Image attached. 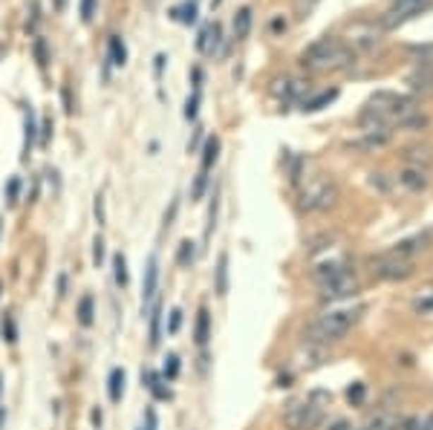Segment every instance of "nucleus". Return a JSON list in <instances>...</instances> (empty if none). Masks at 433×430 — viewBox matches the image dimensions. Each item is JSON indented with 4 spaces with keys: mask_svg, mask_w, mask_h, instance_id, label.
Wrapping results in <instances>:
<instances>
[{
    "mask_svg": "<svg viewBox=\"0 0 433 430\" xmlns=\"http://www.w3.org/2000/svg\"><path fill=\"white\" fill-rule=\"evenodd\" d=\"M125 370L121 367H113L110 376H107V395H110V402L118 405L121 402V395H125Z\"/></svg>",
    "mask_w": 433,
    "mask_h": 430,
    "instance_id": "nucleus-16",
    "label": "nucleus"
},
{
    "mask_svg": "<svg viewBox=\"0 0 433 430\" xmlns=\"http://www.w3.org/2000/svg\"><path fill=\"white\" fill-rule=\"evenodd\" d=\"M205 185H208V176H205V171H202V173H197V179H194L191 199H202V194H205Z\"/></svg>",
    "mask_w": 433,
    "mask_h": 430,
    "instance_id": "nucleus-36",
    "label": "nucleus"
},
{
    "mask_svg": "<svg viewBox=\"0 0 433 430\" xmlns=\"http://www.w3.org/2000/svg\"><path fill=\"white\" fill-rule=\"evenodd\" d=\"M358 289H361L358 278L353 271H344V274H335V278L321 283V297L324 300H347V297H355Z\"/></svg>",
    "mask_w": 433,
    "mask_h": 430,
    "instance_id": "nucleus-6",
    "label": "nucleus"
},
{
    "mask_svg": "<svg viewBox=\"0 0 433 430\" xmlns=\"http://www.w3.org/2000/svg\"><path fill=\"white\" fill-rule=\"evenodd\" d=\"M332 234H321V237H315V240H309V245H306V254H318V252H324V249H332Z\"/></svg>",
    "mask_w": 433,
    "mask_h": 430,
    "instance_id": "nucleus-31",
    "label": "nucleus"
},
{
    "mask_svg": "<svg viewBox=\"0 0 433 430\" xmlns=\"http://www.w3.org/2000/svg\"><path fill=\"white\" fill-rule=\"evenodd\" d=\"M327 430H355V427H353V422H347V419H332V422L327 424Z\"/></svg>",
    "mask_w": 433,
    "mask_h": 430,
    "instance_id": "nucleus-41",
    "label": "nucleus"
},
{
    "mask_svg": "<svg viewBox=\"0 0 433 430\" xmlns=\"http://www.w3.org/2000/svg\"><path fill=\"white\" fill-rule=\"evenodd\" d=\"M274 93L277 96H283L286 102H298V99H306V84L303 81H295V78H283V81H274Z\"/></svg>",
    "mask_w": 433,
    "mask_h": 430,
    "instance_id": "nucleus-14",
    "label": "nucleus"
},
{
    "mask_svg": "<svg viewBox=\"0 0 433 430\" xmlns=\"http://www.w3.org/2000/svg\"><path fill=\"white\" fill-rule=\"evenodd\" d=\"M338 99V90H324V93H318L315 99H303L300 104H303V110L306 113H315V110H321V107H327L329 102H335Z\"/></svg>",
    "mask_w": 433,
    "mask_h": 430,
    "instance_id": "nucleus-24",
    "label": "nucleus"
},
{
    "mask_svg": "<svg viewBox=\"0 0 433 430\" xmlns=\"http://www.w3.org/2000/svg\"><path fill=\"white\" fill-rule=\"evenodd\" d=\"M425 430H433V416H425Z\"/></svg>",
    "mask_w": 433,
    "mask_h": 430,
    "instance_id": "nucleus-49",
    "label": "nucleus"
},
{
    "mask_svg": "<svg viewBox=\"0 0 433 430\" xmlns=\"http://www.w3.org/2000/svg\"><path fill=\"white\" fill-rule=\"evenodd\" d=\"M157 283H159V260L157 254H150L145 266V281H142V312H147L150 303L157 300Z\"/></svg>",
    "mask_w": 433,
    "mask_h": 430,
    "instance_id": "nucleus-8",
    "label": "nucleus"
},
{
    "mask_svg": "<svg viewBox=\"0 0 433 430\" xmlns=\"http://www.w3.org/2000/svg\"><path fill=\"white\" fill-rule=\"evenodd\" d=\"M145 419H147V427H145V430H157V410L150 407V410L145 413Z\"/></svg>",
    "mask_w": 433,
    "mask_h": 430,
    "instance_id": "nucleus-44",
    "label": "nucleus"
},
{
    "mask_svg": "<svg viewBox=\"0 0 433 430\" xmlns=\"http://www.w3.org/2000/svg\"><path fill=\"white\" fill-rule=\"evenodd\" d=\"M216 44H220V23H211V26H205L202 32H200L197 49H200V52H214Z\"/></svg>",
    "mask_w": 433,
    "mask_h": 430,
    "instance_id": "nucleus-20",
    "label": "nucleus"
},
{
    "mask_svg": "<svg viewBox=\"0 0 433 430\" xmlns=\"http://www.w3.org/2000/svg\"><path fill=\"white\" fill-rule=\"evenodd\" d=\"M425 9H427L425 0H398L393 9H387V12L382 15V26H384V29H398L401 23H408L410 18L422 15Z\"/></svg>",
    "mask_w": 433,
    "mask_h": 430,
    "instance_id": "nucleus-7",
    "label": "nucleus"
},
{
    "mask_svg": "<svg viewBox=\"0 0 433 430\" xmlns=\"http://www.w3.org/2000/svg\"><path fill=\"white\" fill-rule=\"evenodd\" d=\"M208 338H211V315H208V309H205V306H202V309L197 312L194 341H197V347H205V344H208Z\"/></svg>",
    "mask_w": 433,
    "mask_h": 430,
    "instance_id": "nucleus-19",
    "label": "nucleus"
},
{
    "mask_svg": "<svg viewBox=\"0 0 433 430\" xmlns=\"http://www.w3.org/2000/svg\"><path fill=\"white\" fill-rule=\"evenodd\" d=\"M35 55H38V64H47V47H44L41 38L35 41Z\"/></svg>",
    "mask_w": 433,
    "mask_h": 430,
    "instance_id": "nucleus-42",
    "label": "nucleus"
},
{
    "mask_svg": "<svg viewBox=\"0 0 433 430\" xmlns=\"http://www.w3.org/2000/svg\"><path fill=\"white\" fill-rule=\"evenodd\" d=\"M398 182L405 185L408 191H425L427 185H430V176H427V171H422V168H413V165H408L405 171H398Z\"/></svg>",
    "mask_w": 433,
    "mask_h": 430,
    "instance_id": "nucleus-12",
    "label": "nucleus"
},
{
    "mask_svg": "<svg viewBox=\"0 0 433 430\" xmlns=\"http://www.w3.org/2000/svg\"><path fill=\"white\" fill-rule=\"evenodd\" d=\"M162 70H165V55H157V78H162Z\"/></svg>",
    "mask_w": 433,
    "mask_h": 430,
    "instance_id": "nucleus-46",
    "label": "nucleus"
},
{
    "mask_svg": "<svg viewBox=\"0 0 433 430\" xmlns=\"http://www.w3.org/2000/svg\"><path fill=\"white\" fill-rule=\"evenodd\" d=\"M401 156H405L408 165L427 171V168H433V145H410V147H405Z\"/></svg>",
    "mask_w": 433,
    "mask_h": 430,
    "instance_id": "nucleus-10",
    "label": "nucleus"
},
{
    "mask_svg": "<svg viewBox=\"0 0 433 430\" xmlns=\"http://www.w3.org/2000/svg\"><path fill=\"white\" fill-rule=\"evenodd\" d=\"M194 260H197V242L194 240H182L179 242V252H176V263L182 269H191Z\"/></svg>",
    "mask_w": 433,
    "mask_h": 430,
    "instance_id": "nucleus-25",
    "label": "nucleus"
},
{
    "mask_svg": "<svg viewBox=\"0 0 433 430\" xmlns=\"http://www.w3.org/2000/svg\"><path fill=\"white\" fill-rule=\"evenodd\" d=\"M23 121H26V136H23V159H26L29 150H32V145H35V130H38L35 128V113H32V107L26 110V118Z\"/></svg>",
    "mask_w": 433,
    "mask_h": 430,
    "instance_id": "nucleus-29",
    "label": "nucleus"
},
{
    "mask_svg": "<svg viewBox=\"0 0 433 430\" xmlns=\"http://www.w3.org/2000/svg\"><path fill=\"white\" fill-rule=\"evenodd\" d=\"M370 271H373V278H379V281H408L413 274V260L393 257L390 252H384V254L370 260Z\"/></svg>",
    "mask_w": 433,
    "mask_h": 430,
    "instance_id": "nucleus-5",
    "label": "nucleus"
},
{
    "mask_svg": "<svg viewBox=\"0 0 433 430\" xmlns=\"http://www.w3.org/2000/svg\"><path fill=\"white\" fill-rule=\"evenodd\" d=\"M300 64L315 73H335V70H344L353 64V49L338 38H321L303 49Z\"/></svg>",
    "mask_w": 433,
    "mask_h": 430,
    "instance_id": "nucleus-1",
    "label": "nucleus"
},
{
    "mask_svg": "<svg viewBox=\"0 0 433 430\" xmlns=\"http://www.w3.org/2000/svg\"><path fill=\"white\" fill-rule=\"evenodd\" d=\"M96 217H99V226H104L107 217H104V199H102V194L96 197Z\"/></svg>",
    "mask_w": 433,
    "mask_h": 430,
    "instance_id": "nucleus-43",
    "label": "nucleus"
},
{
    "mask_svg": "<svg viewBox=\"0 0 433 430\" xmlns=\"http://www.w3.org/2000/svg\"><path fill=\"white\" fill-rule=\"evenodd\" d=\"M220 156V139L216 136H208L205 139V147H202V171H211V165Z\"/></svg>",
    "mask_w": 433,
    "mask_h": 430,
    "instance_id": "nucleus-26",
    "label": "nucleus"
},
{
    "mask_svg": "<svg viewBox=\"0 0 433 430\" xmlns=\"http://www.w3.org/2000/svg\"><path fill=\"white\" fill-rule=\"evenodd\" d=\"M0 228H4V220H0Z\"/></svg>",
    "mask_w": 433,
    "mask_h": 430,
    "instance_id": "nucleus-51",
    "label": "nucleus"
},
{
    "mask_svg": "<svg viewBox=\"0 0 433 430\" xmlns=\"http://www.w3.org/2000/svg\"><path fill=\"white\" fill-rule=\"evenodd\" d=\"M182 326V309H171V321H168V335H176Z\"/></svg>",
    "mask_w": 433,
    "mask_h": 430,
    "instance_id": "nucleus-38",
    "label": "nucleus"
},
{
    "mask_svg": "<svg viewBox=\"0 0 433 430\" xmlns=\"http://www.w3.org/2000/svg\"><path fill=\"white\" fill-rule=\"evenodd\" d=\"M90 419H92V424H96V427H99V424H102V410L96 407V410H92V416H90Z\"/></svg>",
    "mask_w": 433,
    "mask_h": 430,
    "instance_id": "nucleus-48",
    "label": "nucleus"
},
{
    "mask_svg": "<svg viewBox=\"0 0 433 430\" xmlns=\"http://www.w3.org/2000/svg\"><path fill=\"white\" fill-rule=\"evenodd\" d=\"M214 292L226 297L228 295V254L223 252L220 260H216V281H214Z\"/></svg>",
    "mask_w": 433,
    "mask_h": 430,
    "instance_id": "nucleus-21",
    "label": "nucleus"
},
{
    "mask_svg": "<svg viewBox=\"0 0 433 430\" xmlns=\"http://www.w3.org/2000/svg\"><path fill=\"white\" fill-rule=\"evenodd\" d=\"M92 12H96V0H81V20L84 23L92 20Z\"/></svg>",
    "mask_w": 433,
    "mask_h": 430,
    "instance_id": "nucleus-39",
    "label": "nucleus"
},
{
    "mask_svg": "<svg viewBox=\"0 0 433 430\" xmlns=\"http://www.w3.org/2000/svg\"><path fill=\"white\" fill-rule=\"evenodd\" d=\"M110 64H116V67L128 64V47H125V41H121L118 35L110 38Z\"/></svg>",
    "mask_w": 433,
    "mask_h": 430,
    "instance_id": "nucleus-27",
    "label": "nucleus"
},
{
    "mask_svg": "<svg viewBox=\"0 0 433 430\" xmlns=\"http://www.w3.org/2000/svg\"><path fill=\"white\" fill-rule=\"evenodd\" d=\"M92 263H96L99 269L104 263V240L102 237H96V242H92Z\"/></svg>",
    "mask_w": 433,
    "mask_h": 430,
    "instance_id": "nucleus-37",
    "label": "nucleus"
},
{
    "mask_svg": "<svg viewBox=\"0 0 433 430\" xmlns=\"http://www.w3.org/2000/svg\"><path fill=\"white\" fill-rule=\"evenodd\" d=\"M67 295V278H61L58 281V297H64Z\"/></svg>",
    "mask_w": 433,
    "mask_h": 430,
    "instance_id": "nucleus-47",
    "label": "nucleus"
},
{
    "mask_svg": "<svg viewBox=\"0 0 433 430\" xmlns=\"http://www.w3.org/2000/svg\"><path fill=\"white\" fill-rule=\"evenodd\" d=\"M401 427V419L393 413V410H379L376 416H370L364 430H398Z\"/></svg>",
    "mask_w": 433,
    "mask_h": 430,
    "instance_id": "nucleus-15",
    "label": "nucleus"
},
{
    "mask_svg": "<svg viewBox=\"0 0 433 430\" xmlns=\"http://www.w3.org/2000/svg\"><path fill=\"white\" fill-rule=\"evenodd\" d=\"M338 197H341V188H338V182L329 179V176H321L315 182H309L300 194V208L303 211H329Z\"/></svg>",
    "mask_w": 433,
    "mask_h": 430,
    "instance_id": "nucleus-4",
    "label": "nucleus"
},
{
    "mask_svg": "<svg viewBox=\"0 0 433 430\" xmlns=\"http://www.w3.org/2000/svg\"><path fill=\"white\" fill-rule=\"evenodd\" d=\"M252 32V9H240L234 15V38H245Z\"/></svg>",
    "mask_w": 433,
    "mask_h": 430,
    "instance_id": "nucleus-28",
    "label": "nucleus"
},
{
    "mask_svg": "<svg viewBox=\"0 0 433 430\" xmlns=\"http://www.w3.org/2000/svg\"><path fill=\"white\" fill-rule=\"evenodd\" d=\"M0 332H4V341H6V344H15V341H18V326H15V318H12V315H4Z\"/></svg>",
    "mask_w": 433,
    "mask_h": 430,
    "instance_id": "nucleus-32",
    "label": "nucleus"
},
{
    "mask_svg": "<svg viewBox=\"0 0 433 430\" xmlns=\"http://www.w3.org/2000/svg\"><path fill=\"white\" fill-rule=\"evenodd\" d=\"M0 292H4V283H0Z\"/></svg>",
    "mask_w": 433,
    "mask_h": 430,
    "instance_id": "nucleus-50",
    "label": "nucleus"
},
{
    "mask_svg": "<svg viewBox=\"0 0 433 430\" xmlns=\"http://www.w3.org/2000/svg\"><path fill=\"white\" fill-rule=\"evenodd\" d=\"M361 306L355 309H335L321 315L315 324H309L303 329V341L306 344H332V341H341V338L361 321Z\"/></svg>",
    "mask_w": 433,
    "mask_h": 430,
    "instance_id": "nucleus-2",
    "label": "nucleus"
},
{
    "mask_svg": "<svg viewBox=\"0 0 433 430\" xmlns=\"http://www.w3.org/2000/svg\"><path fill=\"white\" fill-rule=\"evenodd\" d=\"M113 278H116V286L125 289L130 283V274H128V257L125 254H113Z\"/></svg>",
    "mask_w": 433,
    "mask_h": 430,
    "instance_id": "nucleus-23",
    "label": "nucleus"
},
{
    "mask_svg": "<svg viewBox=\"0 0 433 430\" xmlns=\"http://www.w3.org/2000/svg\"><path fill=\"white\" fill-rule=\"evenodd\" d=\"M390 142H393V128H379V130H364V136L353 147H358V150H379V147H384Z\"/></svg>",
    "mask_w": 433,
    "mask_h": 430,
    "instance_id": "nucleus-11",
    "label": "nucleus"
},
{
    "mask_svg": "<svg viewBox=\"0 0 433 430\" xmlns=\"http://www.w3.org/2000/svg\"><path fill=\"white\" fill-rule=\"evenodd\" d=\"M171 15H173V18L179 20V23H188V26H191V23L197 20V4H194V0H188V4L176 6V9L171 12Z\"/></svg>",
    "mask_w": 433,
    "mask_h": 430,
    "instance_id": "nucleus-30",
    "label": "nucleus"
},
{
    "mask_svg": "<svg viewBox=\"0 0 433 430\" xmlns=\"http://www.w3.org/2000/svg\"><path fill=\"white\" fill-rule=\"evenodd\" d=\"M49 130H52V118L44 121V130H41V142H44V145L49 142Z\"/></svg>",
    "mask_w": 433,
    "mask_h": 430,
    "instance_id": "nucleus-45",
    "label": "nucleus"
},
{
    "mask_svg": "<svg viewBox=\"0 0 433 430\" xmlns=\"http://www.w3.org/2000/svg\"><path fill=\"white\" fill-rule=\"evenodd\" d=\"M329 402H332V395L324 393V390L309 393L303 402H292L283 410V424L289 430H315V427L324 424V416H327Z\"/></svg>",
    "mask_w": 433,
    "mask_h": 430,
    "instance_id": "nucleus-3",
    "label": "nucleus"
},
{
    "mask_svg": "<svg viewBox=\"0 0 433 430\" xmlns=\"http://www.w3.org/2000/svg\"><path fill=\"white\" fill-rule=\"evenodd\" d=\"M153 312H150V338H147V344L150 350H157L159 341H162V303L159 300H153Z\"/></svg>",
    "mask_w": 433,
    "mask_h": 430,
    "instance_id": "nucleus-17",
    "label": "nucleus"
},
{
    "mask_svg": "<svg viewBox=\"0 0 433 430\" xmlns=\"http://www.w3.org/2000/svg\"><path fill=\"white\" fill-rule=\"evenodd\" d=\"M396 4H398V0H396Z\"/></svg>",
    "mask_w": 433,
    "mask_h": 430,
    "instance_id": "nucleus-52",
    "label": "nucleus"
},
{
    "mask_svg": "<svg viewBox=\"0 0 433 430\" xmlns=\"http://www.w3.org/2000/svg\"><path fill=\"white\" fill-rule=\"evenodd\" d=\"M197 110H200V90H194V96L185 102V118L194 121L197 118Z\"/></svg>",
    "mask_w": 433,
    "mask_h": 430,
    "instance_id": "nucleus-35",
    "label": "nucleus"
},
{
    "mask_svg": "<svg viewBox=\"0 0 433 430\" xmlns=\"http://www.w3.org/2000/svg\"><path fill=\"white\" fill-rule=\"evenodd\" d=\"M18 188H20V179L18 176H12L9 179V185H6V199L15 205V199H18Z\"/></svg>",
    "mask_w": 433,
    "mask_h": 430,
    "instance_id": "nucleus-40",
    "label": "nucleus"
},
{
    "mask_svg": "<svg viewBox=\"0 0 433 430\" xmlns=\"http://www.w3.org/2000/svg\"><path fill=\"white\" fill-rule=\"evenodd\" d=\"M344 271H350L344 260H329V263H321V266H315V271H312V278H315L318 283H324V281L335 278V274H344Z\"/></svg>",
    "mask_w": 433,
    "mask_h": 430,
    "instance_id": "nucleus-18",
    "label": "nucleus"
},
{
    "mask_svg": "<svg viewBox=\"0 0 433 430\" xmlns=\"http://www.w3.org/2000/svg\"><path fill=\"white\" fill-rule=\"evenodd\" d=\"M75 315H78V324L81 326H92V321H96V300H92V295H84L78 300Z\"/></svg>",
    "mask_w": 433,
    "mask_h": 430,
    "instance_id": "nucleus-22",
    "label": "nucleus"
},
{
    "mask_svg": "<svg viewBox=\"0 0 433 430\" xmlns=\"http://www.w3.org/2000/svg\"><path fill=\"white\" fill-rule=\"evenodd\" d=\"M413 93H422V96H430L433 93V67L430 64H422L410 78H408Z\"/></svg>",
    "mask_w": 433,
    "mask_h": 430,
    "instance_id": "nucleus-13",
    "label": "nucleus"
},
{
    "mask_svg": "<svg viewBox=\"0 0 433 430\" xmlns=\"http://www.w3.org/2000/svg\"><path fill=\"white\" fill-rule=\"evenodd\" d=\"M162 376H165V381H173L176 376H179V355H168L165 358V370H162Z\"/></svg>",
    "mask_w": 433,
    "mask_h": 430,
    "instance_id": "nucleus-34",
    "label": "nucleus"
},
{
    "mask_svg": "<svg viewBox=\"0 0 433 430\" xmlns=\"http://www.w3.org/2000/svg\"><path fill=\"white\" fill-rule=\"evenodd\" d=\"M347 398H350V405L361 407V405H364V398H367V387H364L361 381H355V384L347 390Z\"/></svg>",
    "mask_w": 433,
    "mask_h": 430,
    "instance_id": "nucleus-33",
    "label": "nucleus"
},
{
    "mask_svg": "<svg viewBox=\"0 0 433 430\" xmlns=\"http://www.w3.org/2000/svg\"><path fill=\"white\" fill-rule=\"evenodd\" d=\"M142 384H145V390H147L153 398H157V402H168V398H171L168 381H165V376L157 373V370H142Z\"/></svg>",
    "mask_w": 433,
    "mask_h": 430,
    "instance_id": "nucleus-9",
    "label": "nucleus"
}]
</instances>
